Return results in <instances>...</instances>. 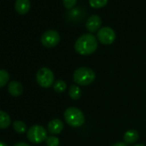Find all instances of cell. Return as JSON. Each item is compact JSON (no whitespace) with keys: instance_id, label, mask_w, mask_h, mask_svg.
<instances>
[{"instance_id":"6da1fadb","label":"cell","mask_w":146,"mask_h":146,"mask_svg":"<svg viewBox=\"0 0 146 146\" xmlns=\"http://www.w3.org/2000/svg\"><path fill=\"white\" fill-rule=\"evenodd\" d=\"M98 44L95 35L85 34L81 35L75 42V51L80 55H90L97 49Z\"/></svg>"},{"instance_id":"7a4b0ae2","label":"cell","mask_w":146,"mask_h":146,"mask_svg":"<svg viewBox=\"0 0 146 146\" xmlns=\"http://www.w3.org/2000/svg\"><path fill=\"white\" fill-rule=\"evenodd\" d=\"M96 79L95 71L88 67H80L74 71L73 80L75 84L82 86H87L94 82Z\"/></svg>"},{"instance_id":"3957f363","label":"cell","mask_w":146,"mask_h":146,"mask_svg":"<svg viewBox=\"0 0 146 146\" xmlns=\"http://www.w3.org/2000/svg\"><path fill=\"white\" fill-rule=\"evenodd\" d=\"M65 122L72 127H80L85 121L84 113L77 108H68L64 113Z\"/></svg>"},{"instance_id":"277c9868","label":"cell","mask_w":146,"mask_h":146,"mask_svg":"<svg viewBox=\"0 0 146 146\" xmlns=\"http://www.w3.org/2000/svg\"><path fill=\"white\" fill-rule=\"evenodd\" d=\"M36 81L40 86L49 88L54 84V74L49 68L42 67L36 73Z\"/></svg>"},{"instance_id":"5b68a950","label":"cell","mask_w":146,"mask_h":146,"mask_svg":"<svg viewBox=\"0 0 146 146\" xmlns=\"http://www.w3.org/2000/svg\"><path fill=\"white\" fill-rule=\"evenodd\" d=\"M27 137L31 143H40L46 139L47 131L43 126L39 125H35L28 130Z\"/></svg>"},{"instance_id":"8992f818","label":"cell","mask_w":146,"mask_h":146,"mask_svg":"<svg viewBox=\"0 0 146 146\" xmlns=\"http://www.w3.org/2000/svg\"><path fill=\"white\" fill-rule=\"evenodd\" d=\"M115 32L110 27H103L97 32V39L102 44L110 45L115 40Z\"/></svg>"},{"instance_id":"52a82bcc","label":"cell","mask_w":146,"mask_h":146,"mask_svg":"<svg viewBox=\"0 0 146 146\" xmlns=\"http://www.w3.org/2000/svg\"><path fill=\"white\" fill-rule=\"evenodd\" d=\"M60 36L56 30H47L41 36V43L44 46L51 48L58 44Z\"/></svg>"},{"instance_id":"ba28073f","label":"cell","mask_w":146,"mask_h":146,"mask_svg":"<svg viewBox=\"0 0 146 146\" xmlns=\"http://www.w3.org/2000/svg\"><path fill=\"white\" fill-rule=\"evenodd\" d=\"M85 26L89 32H96L102 26V19L98 15H92L88 18Z\"/></svg>"},{"instance_id":"9c48e42d","label":"cell","mask_w":146,"mask_h":146,"mask_svg":"<svg viewBox=\"0 0 146 146\" xmlns=\"http://www.w3.org/2000/svg\"><path fill=\"white\" fill-rule=\"evenodd\" d=\"M15 9L17 13L21 15H25L29 11L30 1L29 0H16Z\"/></svg>"},{"instance_id":"30bf717a","label":"cell","mask_w":146,"mask_h":146,"mask_svg":"<svg viewBox=\"0 0 146 146\" xmlns=\"http://www.w3.org/2000/svg\"><path fill=\"white\" fill-rule=\"evenodd\" d=\"M63 128H64V124L58 119H54L51 120L47 125L48 131L51 132L52 134H59L62 131Z\"/></svg>"},{"instance_id":"8fae6325","label":"cell","mask_w":146,"mask_h":146,"mask_svg":"<svg viewBox=\"0 0 146 146\" xmlns=\"http://www.w3.org/2000/svg\"><path fill=\"white\" fill-rule=\"evenodd\" d=\"M8 91L12 96H19L23 94V87L21 83L17 81H12L8 85Z\"/></svg>"},{"instance_id":"7c38bea8","label":"cell","mask_w":146,"mask_h":146,"mask_svg":"<svg viewBox=\"0 0 146 146\" xmlns=\"http://www.w3.org/2000/svg\"><path fill=\"white\" fill-rule=\"evenodd\" d=\"M138 139V132L136 130H128L124 134V141L126 143H133Z\"/></svg>"},{"instance_id":"4fadbf2b","label":"cell","mask_w":146,"mask_h":146,"mask_svg":"<svg viewBox=\"0 0 146 146\" xmlns=\"http://www.w3.org/2000/svg\"><path fill=\"white\" fill-rule=\"evenodd\" d=\"M11 123V119L10 115L5 111L0 110V128L5 129L7 128Z\"/></svg>"},{"instance_id":"5bb4252c","label":"cell","mask_w":146,"mask_h":146,"mask_svg":"<svg viewBox=\"0 0 146 146\" xmlns=\"http://www.w3.org/2000/svg\"><path fill=\"white\" fill-rule=\"evenodd\" d=\"M69 96L73 100H78L82 96V90H81V89L78 85L73 84V85H71L70 87Z\"/></svg>"},{"instance_id":"9a60e30c","label":"cell","mask_w":146,"mask_h":146,"mask_svg":"<svg viewBox=\"0 0 146 146\" xmlns=\"http://www.w3.org/2000/svg\"><path fill=\"white\" fill-rule=\"evenodd\" d=\"M13 128L18 133H24L27 131V125L21 120H16L13 122Z\"/></svg>"},{"instance_id":"2e32d148","label":"cell","mask_w":146,"mask_h":146,"mask_svg":"<svg viewBox=\"0 0 146 146\" xmlns=\"http://www.w3.org/2000/svg\"><path fill=\"white\" fill-rule=\"evenodd\" d=\"M10 79V75L8 71H6L5 70L0 69V88L4 87Z\"/></svg>"},{"instance_id":"e0dca14e","label":"cell","mask_w":146,"mask_h":146,"mask_svg":"<svg viewBox=\"0 0 146 146\" xmlns=\"http://www.w3.org/2000/svg\"><path fill=\"white\" fill-rule=\"evenodd\" d=\"M108 0H89V3L92 8L100 9L107 5Z\"/></svg>"},{"instance_id":"ac0fdd59","label":"cell","mask_w":146,"mask_h":146,"mask_svg":"<svg viewBox=\"0 0 146 146\" xmlns=\"http://www.w3.org/2000/svg\"><path fill=\"white\" fill-rule=\"evenodd\" d=\"M66 84L64 81L63 80H57L56 82H54L53 84V90L56 91V92H58V93H62L64 92L65 90H66Z\"/></svg>"},{"instance_id":"d6986e66","label":"cell","mask_w":146,"mask_h":146,"mask_svg":"<svg viewBox=\"0 0 146 146\" xmlns=\"http://www.w3.org/2000/svg\"><path fill=\"white\" fill-rule=\"evenodd\" d=\"M46 143L47 146H58L59 139L55 136H49L46 139Z\"/></svg>"},{"instance_id":"ffe728a7","label":"cell","mask_w":146,"mask_h":146,"mask_svg":"<svg viewBox=\"0 0 146 146\" xmlns=\"http://www.w3.org/2000/svg\"><path fill=\"white\" fill-rule=\"evenodd\" d=\"M78 0H63V5L65 9L71 10L77 4Z\"/></svg>"},{"instance_id":"44dd1931","label":"cell","mask_w":146,"mask_h":146,"mask_svg":"<svg viewBox=\"0 0 146 146\" xmlns=\"http://www.w3.org/2000/svg\"><path fill=\"white\" fill-rule=\"evenodd\" d=\"M13 146H30V145H29L28 143H23V142H19V143H16V144H15V145H13Z\"/></svg>"},{"instance_id":"7402d4cb","label":"cell","mask_w":146,"mask_h":146,"mask_svg":"<svg viewBox=\"0 0 146 146\" xmlns=\"http://www.w3.org/2000/svg\"><path fill=\"white\" fill-rule=\"evenodd\" d=\"M113 146H127L125 143H123V142H119V143H114Z\"/></svg>"},{"instance_id":"603a6c76","label":"cell","mask_w":146,"mask_h":146,"mask_svg":"<svg viewBox=\"0 0 146 146\" xmlns=\"http://www.w3.org/2000/svg\"><path fill=\"white\" fill-rule=\"evenodd\" d=\"M0 146H7V144L5 143L2 142V141H0Z\"/></svg>"},{"instance_id":"cb8c5ba5","label":"cell","mask_w":146,"mask_h":146,"mask_svg":"<svg viewBox=\"0 0 146 146\" xmlns=\"http://www.w3.org/2000/svg\"><path fill=\"white\" fill-rule=\"evenodd\" d=\"M134 146H145V145H143V144H142V143H138V144H136V145H134Z\"/></svg>"}]
</instances>
